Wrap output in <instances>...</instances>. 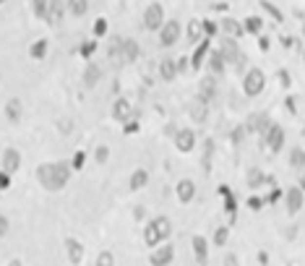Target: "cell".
<instances>
[{
    "label": "cell",
    "instance_id": "6da1fadb",
    "mask_svg": "<svg viewBox=\"0 0 305 266\" xmlns=\"http://www.w3.org/2000/svg\"><path fill=\"white\" fill-rule=\"evenodd\" d=\"M68 178H71V162H47L37 170V180L47 191H60L68 183Z\"/></svg>",
    "mask_w": 305,
    "mask_h": 266
},
{
    "label": "cell",
    "instance_id": "7a4b0ae2",
    "mask_svg": "<svg viewBox=\"0 0 305 266\" xmlns=\"http://www.w3.org/2000/svg\"><path fill=\"white\" fill-rule=\"evenodd\" d=\"M266 86V76L264 71H258V68H250V71L245 73V79H243V89H245L248 97H258L264 92Z\"/></svg>",
    "mask_w": 305,
    "mask_h": 266
},
{
    "label": "cell",
    "instance_id": "3957f363",
    "mask_svg": "<svg viewBox=\"0 0 305 266\" xmlns=\"http://www.w3.org/2000/svg\"><path fill=\"white\" fill-rule=\"evenodd\" d=\"M219 52H222L227 63L235 65L238 71H243V68H245V55H243V50H240L232 40H224V42H222V50H219Z\"/></svg>",
    "mask_w": 305,
    "mask_h": 266
},
{
    "label": "cell",
    "instance_id": "277c9868",
    "mask_svg": "<svg viewBox=\"0 0 305 266\" xmlns=\"http://www.w3.org/2000/svg\"><path fill=\"white\" fill-rule=\"evenodd\" d=\"M180 32L183 29H180V24L175 19L162 24V29H159V42H162V47H172V44L180 40Z\"/></svg>",
    "mask_w": 305,
    "mask_h": 266
},
{
    "label": "cell",
    "instance_id": "5b68a950",
    "mask_svg": "<svg viewBox=\"0 0 305 266\" xmlns=\"http://www.w3.org/2000/svg\"><path fill=\"white\" fill-rule=\"evenodd\" d=\"M162 24H164V8L159 3H151L143 13V26L154 32V29H162Z\"/></svg>",
    "mask_w": 305,
    "mask_h": 266
},
{
    "label": "cell",
    "instance_id": "8992f818",
    "mask_svg": "<svg viewBox=\"0 0 305 266\" xmlns=\"http://www.w3.org/2000/svg\"><path fill=\"white\" fill-rule=\"evenodd\" d=\"M264 141H266V146H269V151H279L285 146V131H282L277 123H271L269 131L264 133Z\"/></svg>",
    "mask_w": 305,
    "mask_h": 266
},
{
    "label": "cell",
    "instance_id": "52a82bcc",
    "mask_svg": "<svg viewBox=\"0 0 305 266\" xmlns=\"http://www.w3.org/2000/svg\"><path fill=\"white\" fill-rule=\"evenodd\" d=\"M269 125H271V120H269L266 112H253V115L248 118V123H245L248 133H261V136L269 131Z\"/></svg>",
    "mask_w": 305,
    "mask_h": 266
},
{
    "label": "cell",
    "instance_id": "ba28073f",
    "mask_svg": "<svg viewBox=\"0 0 305 266\" xmlns=\"http://www.w3.org/2000/svg\"><path fill=\"white\" fill-rule=\"evenodd\" d=\"M175 146H178L180 151H193L196 149V133L190 131V128H183V131L175 133Z\"/></svg>",
    "mask_w": 305,
    "mask_h": 266
},
{
    "label": "cell",
    "instance_id": "9c48e42d",
    "mask_svg": "<svg viewBox=\"0 0 305 266\" xmlns=\"http://www.w3.org/2000/svg\"><path fill=\"white\" fill-rule=\"evenodd\" d=\"M285 204H287V211H289V214H297V211L303 209V204H305L303 188H289L287 196H285Z\"/></svg>",
    "mask_w": 305,
    "mask_h": 266
},
{
    "label": "cell",
    "instance_id": "30bf717a",
    "mask_svg": "<svg viewBox=\"0 0 305 266\" xmlns=\"http://www.w3.org/2000/svg\"><path fill=\"white\" fill-rule=\"evenodd\" d=\"M112 118L120 120V123L133 120V104L128 100H115V104H112Z\"/></svg>",
    "mask_w": 305,
    "mask_h": 266
},
{
    "label": "cell",
    "instance_id": "8fae6325",
    "mask_svg": "<svg viewBox=\"0 0 305 266\" xmlns=\"http://www.w3.org/2000/svg\"><path fill=\"white\" fill-rule=\"evenodd\" d=\"M175 258V248L172 246H159L154 248V253H151V264L154 266H167Z\"/></svg>",
    "mask_w": 305,
    "mask_h": 266
},
{
    "label": "cell",
    "instance_id": "7c38bea8",
    "mask_svg": "<svg viewBox=\"0 0 305 266\" xmlns=\"http://www.w3.org/2000/svg\"><path fill=\"white\" fill-rule=\"evenodd\" d=\"M198 97L201 100L211 102L217 97V79L214 76H206V79H201V83H198Z\"/></svg>",
    "mask_w": 305,
    "mask_h": 266
},
{
    "label": "cell",
    "instance_id": "4fadbf2b",
    "mask_svg": "<svg viewBox=\"0 0 305 266\" xmlns=\"http://www.w3.org/2000/svg\"><path fill=\"white\" fill-rule=\"evenodd\" d=\"M190 118H193L196 123H206V118H209V102L198 97V100L190 104Z\"/></svg>",
    "mask_w": 305,
    "mask_h": 266
},
{
    "label": "cell",
    "instance_id": "5bb4252c",
    "mask_svg": "<svg viewBox=\"0 0 305 266\" xmlns=\"http://www.w3.org/2000/svg\"><path fill=\"white\" fill-rule=\"evenodd\" d=\"M107 55H110V60L115 63V68H120L125 63V58H123V40L120 37H115V40L110 42V47H107Z\"/></svg>",
    "mask_w": 305,
    "mask_h": 266
},
{
    "label": "cell",
    "instance_id": "9a60e30c",
    "mask_svg": "<svg viewBox=\"0 0 305 266\" xmlns=\"http://www.w3.org/2000/svg\"><path fill=\"white\" fill-rule=\"evenodd\" d=\"M178 199L183 201V204H188V201H193L196 199V183L193 180H180L178 183Z\"/></svg>",
    "mask_w": 305,
    "mask_h": 266
},
{
    "label": "cell",
    "instance_id": "2e32d148",
    "mask_svg": "<svg viewBox=\"0 0 305 266\" xmlns=\"http://www.w3.org/2000/svg\"><path fill=\"white\" fill-rule=\"evenodd\" d=\"M19 164H21V154L16 149H5V154H3V170L5 172H16L19 170Z\"/></svg>",
    "mask_w": 305,
    "mask_h": 266
},
{
    "label": "cell",
    "instance_id": "e0dca14e",
    "mask_svg": "<svg viewBox=\"0 0 305 266\" xmlns=\"http://www.w3.org/2000/svg\"><path fill=\"white\" fill-rule=\"evenodd\" d=\"M65 250H68V258H71V264H81V258H83V246L79 240H65Z\"/></svg>",
    "mask_w": 305,
    "mask_h": 266
},
{
    "label": "cell",
    "instance_id": "ac0fdd59",
    "mask_svg": "<svg viewBox=\"0 0 305 266\" xmlns=\"http://www.w3.org/2000/svg\"><path fill=\"white\" fill-rule=\"evenodd\" d=\"M151 225H154V230H157V235H159V240H164V238H170V235H172V222H170L167 217H157Z\"/></svg>",
    "mask_w": 305,
    "mask_h": 266
},
{
    "label": "cell",
    "instance_id": "d6986e66",
    "mask_svg": "<svg viewBox=\"0 0 305 266\" xmlns=\"http://www.w3.org/2000/svg\"><path fill=\"white\" fill-rule=\"evenodd\" d=\"M159 73H162L164 81H175V76H178V63H175L172 58H164L162 65H159Z\"/></svg>",
    "mask_w": 305,
    "mask_h": 266
},
{
    "label": "cell",
    "instance_id": "ffe728a7",
    "mask_svg": "<svg viewBox=\"0 0 305 266\" xmlns=\"http://www.w3.org/2000/svg\"><path fill=\"white\" fill-rule=\"evenodd\" d=\"M47 21L50 24H60V21H63V0H50Z\"/></svg>",
    "mask_w": 305,
    "mask_h": 266
},
{
    "label": "cell",
    "instance_id": "44dd1931",
    "mask_svg": "<svg viewBox=\"0 0 305 266\" xmlns=\"http://www.w3.org/2000/svg\"><path fill=\"white\" fill-rule=\"evenodd\" d=\"M193 253H196V258H198V264H206L209 246H206V240H203L201 235H196V238H193Z\"/></svg>",
    "mask_w": 305,
    "mask_h": 266
},
{
    "label": "cell",
    "instance_id": "7402d4cb",
    "mask_svg": "<svg viewBox=\"0 0 305 266\" xmlns=\"http://www.w3.org/2000/svg\"><path fill=\"white\" fill-rule=\"evenodd\" d=\"M47 50H50V42L47 40H37L32 47H29V55H32L34 60H42L44 55H47Z\"/></svg>",
    "mask_w": 305,
    "mask_h": 266
},
{
    "label": "cell",
    "instance_id": "603a6c76",
    "mask_svg": "<svg viewBox=\"0 0 305 266\" xmlns=\"http://www.w3.org/2000/svg\"><path fill=\"white\" fill-rule=\"evenodd\" d=\"M99 76H102V68H99L97 63H91L86 71H83V83H86V86H94V83L99 81Z\"/></svg>",
    "mask_w": 305,
    "mask_h": 266
},
{
    "label": "cell",
    "instance_id": "cb8c5ba5",
    "mask_svg": "<svg viewBox=\"0 0 305 266\" xmlns=\"http://www.w3.org/2000/svg\"><path fill=\"white\" fill-rule=\"evenodd\" d=\"M139 42H136V40H123V58H125V63H128V60H136V58H139Z\"/></svg>",
    "mask_w": 305,
    "mask_h": 266
},
{
    "label": "cell",
    "instance_id": "d4e9b609",
    "mask_svg": "<svg viewBox=\"0 0 305 266\" xmlns=\"http://www.w3.org/2000/svg\"><path fill=\"white\" fill-rule=\"evenodd\" d=\"M289 167H292V170H305V151L303 149L289 151Z\"/></svg>",
    "mask_w": 305,
    "mask_h": 266
},
{
    "label": "cell",
    "instance_id": "484cf974",
    "mask_svg": "<svg viewBox=\"0 0 305 266\" xmlns=\"http://www.w3.org/2000/svg\"><path fill=\"white\" fill-rule=\"evenodd\" d=\"M89 8V0H68V11H71V16H83Z\"/></svg>",
    "mask_w": 305,
    "mask_h": 266
},
{
    "label": "cell",
    "instance_id": "4316f807",
    "mask_svg": "<svg viewBox=\"0 0 305 266\" xmlns=\"http://www.w3.org/2000/svg\"><path fill=\"white\" fill-rule=\"evenodd\" d=\"M224 65H227V60L222 52H211V58H209V68H211V73H222L224 71Z\"/></svg>",
    "mask_w": 305,
    "mask_h": 266
},
{
    "label": "cell",
    "instance_id": "83f0119b",
    "mask_svg": "<svg viewBox=\"0 0 305 266\" xmlns=\"http://www.w3.org/2000/svg\"><path fill=\"white\" fill-rule=\"evenodd\" d=\"M222 29H224L230 37H243V29H245V26L238 24L235 19H224V21H222Z\"/></svg>",
    "mask_w": 305,
    "mask_h": 266
},
{
    "label": "cell",
    "instance_id": "f1b7e54d",
    "mask_svg": "<svg viewBox=\"0 0 305 266\" xmlns=\"http://www.w3.org/2000/svg\"><path fill=\"white\" fill-rule=\"evenodd\" d=\"M146 180H149V172L146 170H136L131 175V188H133V191H139V188L146 185Z\"/></svg>",
    "mask_w": 305,
    "mask_h": 266
},
{
    "label": "cell",
    "instance_id": "f546056e",
    "mask_svg": "<svg viewBox=\"0 0 305 266\" xmlns=\"http://www.w3.org/2000/svg\"><path fill=\"white\" fill-rule=\"evenodd\" d=\"M5 115H8V120L16 123L19 115H21V102L19 100H8V104H5Z\"/></svg>",
    "mask_w": 305,
    "mask_h": 266
},
{
    "label": "cell",
    "instance_id": "4dcf8cb0",
    "mask_svg": "<svg viewBox=\"0 0 305 266\" xmlns=\"http://www.w3.org/2000/svg\"><path fill=\"white\" fill-rule=\"evenodd\" d=\"M209 52V42H201L198 44V50H196V55H193V60H190V65L193 68H201V63H203V55Z\"/></svg>",
    "mask_w": 305,
    "mask_h": 266
},
{
    "label": "cell",
    "instance_id": "1f68e13d",
    "mask_svg": "<svg viewBox=\"0 0 305 266\" xmlns=\"http://www.w3.org/2000/svg\"><path fill=\"white\" fill-rule=\"evenodd\" d=\"M143 240H146V246H151V248H157V243H159V235H157V230H154V225H146V230H143Z\"/></svg>",
    "mask_w": 305,
    "mask_h": 266
},
{
    "label": "cell",
    "instance_id": "d6a6232c",
    "mask_svg": "<svg viewBox=\"0 0 305 266\" xmlns=\"http://www.w3.org/2000/svg\"><path fill=\"white\" fill-rule=\"evenodd\" d=\"M261 183H264V172H261V170H256V167H253V170L248 172V188H258Z\"/></svg>",
    "mask_w": 305,
    "mask_h": 266
},
{
    "label": "cell",
    "instance_id": "836d02e7",
    "mask_svg": "<svg viewBox=\"0 0 305 266\" xmlns=\"http://www.w3.org/2000/svg\"><path fill=\"white\" fill-rule=\"evenodd\" d=\"M32 5H34V13L40 19H47V8H50V0H32Z\"/></svg>",
    "mask_w": 305,
    "mask_h": 266
},
{
    "label": "cell",
    "instance_id": "e575fe53",
    "mask_svg": "<svg viewBox=\"0 0 305 266\" xmlns=\"http://www.w3.org/2000/svg\"><path fill=\"white\" fill-rule=\"evenodd\" d=\"M261 26H264V24H261V19H258V16H250V19L245 21V29H248L250 34H258V32H261Z\"/></svg>",
    "mask_w": 305,
    "mask_h": 266
},
{
    "label": "cell",
    "instance_id": "d590c367",
    "mask_svg": "<svg viewBox=\"0 0 305 266\" xmlns=\"http://www.w3.org/2000/svg\"><path fill=\"white\" fill-rule=\"evenodd\" d=\"M201 24H196V21H190V26H188V34H190V40H193V42H198V40H203V37H201Z\"/></svg>",
    "mask_w": 305,
    "mask_h": 266
},
{
    "label": "cell",
    "instance_id": "8d00e7d4",
    "mask_svg": "<svg viewBox=\"0 0 305 266\" xmlns=\"http://www.w3.org/2000/svg\"><path fill=\"white\" fill-rule=\"evenodd\" d=\"M227 235H230V230H227V227H219V230L214 232V243H217V246H224Z\"/></svg>",
    "mask_w": 305,
    "mask_h": 266
},
{
    "label": "cell",
    "instance_id": "74e56055",
    "mask_svg": "<svg viewBox=\"0 0 305 266\" xmlns=\"http://www.w3.org/2000/svg\"><path fill=\"white\" fill-rule=\"evenodd\" d=\"M261 8H264V11H269L277 21H282V11L277 8V5H271V3H266V0H264V3H261Z\"/></svg>",
    "mask_w": 305,
    "mask_h": 266
},
{
    "label": "cell",
    "instance_id": "f35d334b",
    "mask_svg": "<svg viewBox=\"0 0 305 266\" xmlns=\"http://www.w3.org/2000/svg\"><path fill=\"white\" fill-rule=\"evenodd\" d=\"M94 50H97L94 42H83V44H81V55H83V58H91V55H94Z\"/></svg>",
    "mask_w": 305,
    "mask_h": 266
},
{
    "label": "cell",
    "instance_id": "ab89813d",
    "mask_svg": "<svg viewBox=\"0 0 305 266\" xmlns=\"http://www.w3.org/2000/svg\"><path fill=\"white\" fill-rule=\"evenodd\" d=\"M245 133H248V128H245V125L235 128V131H232V141H235V143H240L243 139H245Z\"/></svg>",
    "mask_w": 305,
    "mask_h": 266
},
{
    "label": "cell",
    "instance_id": "60d3db41",
    "mask_svg": "<svg viewBox=\"0 0 305 266\" xmlns=\"http://www.w3.org/2000/svg\"><path fill=\"white\" fill-rule=\"evenodd\" d=\"M97 264H99V266H110V264H115V256H112V253H107V250H104V253H102V256L97 258Z\"/></svg>",
    "mask_w": 305,
    "mask_h": 266
},
{
    "label": "cell",
    "instance_id": "b9f144b4",
    "mask_svg": "<svg viewBox=\"0 0 305 266\" xmlns=\"http://www.w3.org/2000/svg\"><path fill=\"white\" fill-rule=\"evenodd\" d=\"M8 185H11V172L0 170V191H5Z\"/></svg>",
    "mask_w": 305,
    "mask_h": 266
},
{
    "label": "cell",
    "instance_id": "7bdbcfd3",
    "mask_svg": "<svg viewBox=\"0 0 305 266\" xmlns=\"http://www.w3.org/2000/svg\"><path fill=\"white\" fill-rule=\"evenodd\" d=\"M104 32H107V21H104V19H99L97 24H94V34H97V37H102Z\"/></svg>",
    "mask_w": 305,
    "mask_h": 266
},
{
    "label": "cell",
    "instance_id": "ee69618b",
    "mask_svg": "<svg viewBox=\"0 0 305 266\" xmlns=\"http://www.w3.org/2000/svg\"><path fill=\"white\" fill-rule=\"evenodd\" d=\"M203 32H206V37H214L217 34V24H214V21H203Z\"/></svg>",
    "mask_w": 305,
    "mask_h": 266
},
{
    "label": "cell",
    "instance_id": "f6af8a7d",
    "mask_svg": "<svg viewBox=\"0 0 305 266\" xmlns=\"http://www.w3.org/2000/svg\"><path fill=\"white\" fill-rule=\"evenodd\" d=\"M107 157H110L107 146H99V149H97V162H107Z\"/></svg>",
    "mask_w": 305,
    "mask_h": 266
},
{
    "label": "cell",
    "instance_id": "bcb514c9",
    "mask_svg": "<svg viewBox=\"0 0 305 266\" xmlns=\"http://www.w3.org/2000/svg\"><path fill=\"white\" fill-rule=\"evenodd\" d=\"M8 235V217L0 214V238H5Z\"/></svg>",
    "mask_w": 305,
    "mask_h": 266
},
{
    "label": "cell",
    "instance_id": "7dc6e473",
    "mask_svg": "<svg viewBox=\"0 0 305 266\" xmlns=\"http://www.w3.org/2000/svg\"><path fill=\"white\" fill-rule=\"evenodd\" d=\"M261 204H264V201H261V199H256V196H253V199L248 201V206H250V209L256 211V209H261Z\"/></svg>",
    "mask_w": 305,
    "mask_h": 266
},
{
    "label": "cell",
    "instance_id": "c3c4849f",
    "mask_svg": "<svg viewBox=\"0 0 305 266\" xmlns=\"http://www.w3.org/2000/svg\"><path fill=\"white\" fill-rule=\"evenodd\" d=\"M73 167H76V170H79V167H83V154H81V151L73 157Z\"/></svg>",
    "mask_w": 305,
    "mask_h": 266
},
{
    "label": "cell",
    "instance_id": "681fc988",
    "mask_svg": "<svg viewBox=\"0 0 305 266\" xmlns=\"http://www.w3.org/2000/svg\"><path fill=\"white\" fill-rule=\"evenodd\" d=\"M300 188H303V191H305V175H303V180H300Z\"/></svg>",
    "mask_w": 305,
    "mask_h": 266
},
{
    "label": "cell",
    "instance_id": "f907efd6",
    "mask_svg": "<svg viewBox=\"0 0 305 266\" xmlns=\"http://www.w3.org/2000/svg\"><path fill=\"white\" fill-rule=\"evenodd\" d=\"M3 3H5V0H0V5H3Z\"/></svg>",
    "mask_w": 305,
    "mask_h": 266
}]
</instances>
